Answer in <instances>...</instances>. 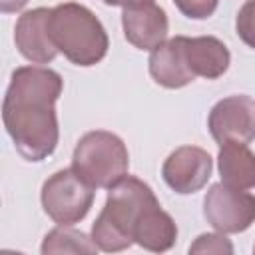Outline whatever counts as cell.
<instances>
[{
	"label": "cell",
	"mask_w": 255,
	"mask_h": 255,
	"mask_svg": "<svg viewBox=\"0 0 255 255\" xmlns=\"http://www.w3.org/2000/svg\"><path fill=\"white\" fill-rule=\"evenodd\" d=\"M235 30L243 44L255 48V0H247L235 18Z\"/></svg>",
	"instance_id": "17"
},
{
	"label": "cell",
	"mask_w": 255,
	"mask_h": 255,
	"mask_svg": "<svg viewBox=\"0 0 255 255\" xmlns=\"http://www.w3.org/2000/svg\"><path fill=\"white\" fill-rule=\"evenodd\" d=\"M207 223L221 233H243L255 223V195L227 183H213L203 197Z\"/></svg>",
	"instance_id": "6"
},
{
	"label": "cell",
	"mask_w": 255,
	"mask_h": 255,
	"mask_svg": "<svg viewBox=\"0 0 255 255\" xmlns=\"http://www.w3.org/2000/svg\"><path fill=\"white\" fill-rule=\"evenodd\" d=\"M159 203L153 189L135 175H124L108 189V199L92 225V239L100 251L118 253L129 249L139 215Z\"/></svg>",
	"instance_id": "2"
},
{
	"label": "cell",
	"mask_w": 255,
	"mask_h": 255,
	"mask_svg": "<svg viewBox=\"0 0 255 255\" xmlns=\"http://www.w3.org/2000/svg\"><path fill=\"white\" fill-rule=\"evenodd\" d=\"M62 76L44 66H20L12 72L2 102V122L16 151L26 161L50 157L60 139L56 102Z\"/></svg>",
	"instance_id": "1"
},
{
	"label": "cell",
	"mask_w": 255,
	"mask_h": 255,
	"mask_svg": "<svg viewBox=\"0 0 255 255\" xmlns=\"http://www.w3.org/2000/svg\"><path fill=\"white\" fill-rule=\"evenodd\" d=\"M122 26L126 40L137 50H153L167 40L169 20L161 6L153 0L126 6L122 12Z\"/></svg>",
	"instance_id": "9"
},
{
	"label": "cell",
	"mask_w": 255,
	"mask_h": 255,
	"mask_svg": "<svg viewBox=\"0 0 255 255\" xmlns=\"http://www.w3.org/2000/svg\"><path fill=\"white\" fill-rule=\"evenodd\" d=\"M189 253H215V255H231L233 253V245L231 241L225 237V233H201L191 245H189Z\"/></svg>",
	"instance_id": "16"
},
{
	"label": "cell",
	"mask_w": 255,
	"mask_h": 255,
	"mask_svg": "<svg viewBox=\"0 0 255 255\" xmlns=\"http://www.w3.org/2000/svg\"><path fill=\"white\" fill-rule=\"evenodd\" d=\"M149 76L167 90L185 88L195 80L185 56V36H173L151 50L147 60Z\"/></svg>",
	"instance_id": "11"
},
{
	"label": "cell",
	"mask_w": 255,
	"mask_h": 255,
	"mask_svg": "<svg viewBox=\"0 0 255 255\" xmlns=\"http://www.w3.org/2000/svg\"><path fill=\"white\" fill-rule=\"evenodd\" d=\"M133 241L151 253L169 251L177 241V225L173 217L155 203L139 215L133 229Z\"/></svg>",
	"instance_id": "13"
},
{
	"label": "cell",
	"mask_w": 255,
	"mask_h": 255,
	"mask_svg": "<svg viewBox=\"0 0 255 255\" xmlns=\"http://www.w3.org/2000/svg\"><path fill=\"white\" fill-rule=\"evenodd\" d=\"M104 4H108V6H122V8H126V6H131V4H137V2H145V0H102Z\"/></svg>",
	"instance_id": "20"
},
{
	"label": "cell",
	"mask_w": 255,
	"mask_h": 255,
	"mask_svg": "<svg viewBox=\"0 0 255 255\" xmlns=\"http://www.w3.org/2000/svg\"><path fill=\"white\" fill-rule=\"evenodd\" d=\"M207 128L217 145L249 143L255 139V100L235 94L219 100L207 118Z\"/></svg>",
	"instance_id": "7"
},
{
	"label": "cell",
	"mask_w": 255,
	"mask_h": 255,
	"mask_svg": "<svg viewBox=\"0 0 255 255\" xmlns=\"http://www.w3.org/2000/svg\"><path fill=\"white\" fill-rule=\"evenodd\" d=\"M40 251L44 255H54V253H86V255H94L98 251V245L84 231H78L72 225H58V227H54L52 231L46 233Z\"/></svg>",
	"instance_id": "15"
},
{
	"label": "cell",
	"mask_w": 255,
	"mask_h": 255,
	"mask_svg": "<svg viewBox=\"0 0 255 255\" xmlns=\"http://www.w3.org/2000/svg\"><path fill=\"white\" fill-rule=\"evenodd\" d=\"M26 4H28V0H0V10L4 14H10V12L22 10Z\"/></svg>",
	"instance_id": "19"
},
{
	"label": "cell",
	"mask_w": 255,
	"mask_h": 255,
	"mask_svg": "<svg viewBox=\"0 0 255 255\" xmlns=\"http://www.w3.org/2000/svg\"><path fill=\"white\" fill-rule=\"evenodd\" d=\"M177 10L191 20H205L213 16L219 6V0H173Z\"/></svg>",
	"instance_id": "18"
},
{
	"label": "cell",
	"mask_w": 255,
	"mask_h": 255,
	"mask_svg": "<svg viewBox=\"0 0 255 255\" xmlns=\"http://www.w3.org/2000/svg\"><path fill=\"white\" fill-rule=\"evenodd\" d=\"M72 167L92 187L110 189L116 181L128 175L129 153L120 135L106 129H94L78 139Z\"/></svg>",
	"instance_id": "4"
},
{
	"label": "cell",
	"mask_w": 255,
	"mask_h": 255,
	"mask_svg": "<svg viewBox=\"0 0 255 255\" xmlns=\"http://www.w3.org/2000/svg\"><path fill=\"white\" fill-rule=\"evenodd\" d=\"M50 12L52 8L40 6L24 12L16 20V28H14L16 48L32 64H50L60 54L48 30Z\"/></svg>",
	"instance_id": "10"
},
{
	"label": "cell",
	"mask_w": 255,
	"mask_h": 255,
	"mask_svg": "<svg viewBox=\"0 0 255 255\" xmlns=\"http://www.w3.org/2000/svg\"><path fill=\"white\" fill-rule=\"evenodd\" d=\"M96 187H92L74 167L52 173L40 191L44 213L58 225H76L92 209Z\"/></svg>",
	"instance_id": "5"
},
{
	"label": "cell",
	"mask_w": 255,
	"mask_h": 255,
	"mask_svg": "<svg viewBox=\"0 0 255 255\" xmlns=\"http://www.w3.org/2000/svg\"><path fill=\"white\" fill-rule=\"evenodd\" d=\"M213 159L197 145H181L173 149L161 165V177L169 189L181 195L199 191L211 177Z\"/></svg>",
	"instance_id": "8"
},
{
	"label": "cell",
	"mask_w": 255,
	"mask_h": 255,
	"mask_svg": "<svg viewBox=\"0 0 255 255\" xmlns=\"http://www.w3.org/2000/svg\"><path fill=\"white\" fill-rule=\"evenodd\" d=\"M253 251H255V247H253Z\"/></svg>",
	"instance_id": "21"
},
{
	"label": "cell",
	"mask_w": 255,
	"mask_h": 255,
	"mask_svg": "<svg viewBox=\"0 0 255 255\" xmlns=\"http://www.w3.org/2000/svg\"><path fill=\"white\" fill-rule=\"evenodd\" d=\"M185 56L193 76L205 80L221 78L231 64L229 48L215 36H185Z\"/></svg>",
	"instance_id": "12"
},
{
	"label": "cell",
	"mask_w": 255,
	"mask_h": 255,
	"mask_svg": "<svg viewBox=\"0 0 255 255\" xmlns=\"http://www.w3.org/2000/svg\"><path fill=\"white\" fill-rule=\"evenodd\" d=\"M48 30L58 52L76 66L100 64L110 48V38L100 18L84 4L64 2L52 8Z\"/></svg>",
	"instance_id": "3"
},
{
	"label": "cell",
	"mask_w": 255,
	"mask_h": 255,
	"mask_svg": "<svg viewBox=\"0 0 255 255\" xmlns=\"http://www.w3.org/2000/svg\"><path fill=\"white\" fill-rule=\"evenodd\" d=\"M221 181L237 189H255V153L245 143H225L217 155Z\"/></svg>",
	"instance_id": "14"
}]
</instances>
